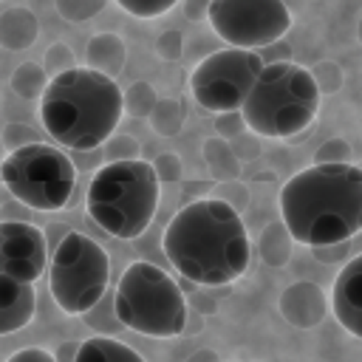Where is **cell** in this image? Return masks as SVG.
Segmentation results:
<instances>
[{"mask_svg": "<svg viewBox=\"0 0 362 362\" xmlns=\"http://www.w3.org/2000/svg\"><path fill=\"white\" fill-rule=\"evenodd\" d=\"M161 252L189 283L229 286L249 269V232L232 204L198 198L170 218Z\"/></svg>", "mask_w": 362, "mask_h": 362, "instance_id": "obj_1", "label": "cell"}, {"mask_svg": "<svg viewBox=\"0 0 362 362\" xmlns=\"http://www.w3.org/2000/svg\"><path fill=\"white\" fill-rule=\"evenodd\" d=\"M280 221L294 243L320 246L362 232V167L351 161H314L280 189Z\"/></svg>", "mask_w": 362, "mask_h": 362, "instance_id": "obj_2", "label": "cell"}, {"mask_svg": "<svg viewBox=\"0 0 362 362\" xmlns=\"http://www.w3.org/2000/svg\"><path fill=\"white\" fill-rule=\"evenodd\" d=\"M124 116L122 88L113 76L74 65L48 79L40 96L45 133L68 150H96Z\"/></svg>", "mask_w": 362, "mask_h": 362, "instance_id": "obj_3", "label": "cell"}, {"mask_svg": "<svg viewBox=\"0 0 362 362\" xmlns=\"http://www.w3.org/2000/svg\"><path fill=\"white\" fill-rule=\"evenodd\" d=\"M320 99L322 93L305 65L294 59L263 62L240 105V116L255 136L286 141L314 124Z\"/></svg>", "mask_w": 362, "mask_h": 362, "instance_id": "obj_4", "label": "cell"}, {"mask_svg": "<svg viewBox=\"0 0 362 362\" xmlns=\"http://www.w3.org/2000/svg\"><path fill=\"white\" fill-rule=\"evenodd\" d=\"M161 184L156 167L144 158H119L102 164L85 195L88 218L119 240H136L156 218Z\"/></svg>", "mask_w": 362, "mask_h": 362, "instance_id": "obj_5", "label": "cell"}, {"mask_svg": "<svg viewBox=\"0 0 362 362\" xmlns=\"http://www.w3.org/2000/svg\"><path fill=\"white\" fill-rule=\"evenodd\" d=\"M116 317L124 328L170 339L187 328V297L178 283L150 260H133L113 291Z\"/></svg>", "mask_w": 362, "mask_h": 362, "instance_id": "obj_6", "label": "cell"}, {"mask_svg": "<svg viewBox=\"0 0 362 362\" xmlns=\"http://www.w3.org/2000/svg\"><path fill=\"white\" fill-rule=\"evenodd\" d=\"M0 178L8 195L34 212H59L76 189V167L68 153L40 139L8 150Z\"/></svg>", "mask_w": 362, "mask_h": 362, "instance_id": "obj_7", "label": "cell"}, {"mask_svg": "<svg viewBox=\"0 0 362 362\" xmlns=\"http://www.w3.org/2000/svg\"><path fill=\"white\" fill-rule=\"evenodd\" d=\"M110 283L107 252L85 232L68 229L48 257V288L65 314L88 311Z\"/></svg>", "mask_w": 362, "mask_h": 362, "instance_id": "obj_8", "label": "cell"}, {"mask_svg": "<svg viewBox=\"0 0 362 362\" xmlns=\"http://www.w3.org/2000/svg\"><path fill=\"white\" fill-rule=\"evenodd\" d=\"M263 68V59L255 48H221L209 57H204L192 74H189V90L192 99L209 110V113H223V110H238Z\"/></svg>", "mask_w": 362, "mask_h": 362, "instance_id": "obj_9", "label": "cell"}, {"mask_svg": "<svg viewBox=\"0 0 362 362\" xmlns=\"http://www.w3.org/2000/svg\"><path fill=\"white\" fill-rule=\"evenodd\" d=\"M206 23L226 45L257 51L286 37L291 11L283 0H209Z\"/></svg>", "mask_w": 362, "mask_h": 362, "instance_id": "obj_10", "label": "cell"}, {"mask_svg": "<svg viewBox=\"0 0 362 362\" xmlns=\"http://www.w3.org/2000/svg\"><path fill=\"white\" fill-rule=\"evenodd\" d=\"M48 240L28 221H0V272L37 283L45 274Z\"/></svg>", "mask_w": 362, "mask_h": 362, "instance_id": "obj_11", "label": "cell"}, {"mask_svg": "<svg viewBox=\"0 0 362 362\" xmlns=\"http://www.w3.org/2000/svg\"><path fill=\"white\" fill-rule=\"evenodd\" d=\"M331 308L337 322L362 339V255L351 257L331 286Z\"/></svg>", "mask_w": 362, "mask_h": 362, "instance_id": "obj_12", "label": "cell"}, {"mask_svg": "<svg viewBox=\"0 0 362 362\" xmlns=\"http://www.w3.org/2000/svg\"><path fill=\"white\" fill-rule=\"evenodd\" d=\"M277 311L288 325L308 331V328H317L322 322V317L328 314V300L317 283L297 280L283 288V294L277 300Z\"/></svg>", "mask_w": 362, "mask_h": 362, "instance_id": "obj_13", "label": "cell"}, {"mask_svg": "<svg viewBox=\"0 0 362 362\" xmlns=\"http://www.w3.org/2000/svg\"><path fill=\"white\" fill-rule=\"evenodd\" d=\"M37 311L34 283L0 272V337L23 331Z\"/></svg>", "mask_w": 362, "mask_h": 362, "instance_id": "obj_14", "label": "cell"}, {"mask_svg": "<svg viewBox=\"0 0 362 362\" xmlns=\"http://www.w3.org/2000/svg\"><path fill=\"white\" fill-rule=\"evenodd\" d=\"M85 59H88V68L93 71H102L107 76H119L124 71V62H127V48L122 42L119 34H110V31H99L88 40L85 45Z\"/></svg>", "mask_w": 362, "mask_h": 362, "instance_id": "obj_15", "label": "cell"}, {"mask_svg": "<svg viewBox=\"0 0 362 362\" xmlns=\"http://www.w3.org/2000/svg\"><path fill=\"white\" fill-rule=\"evenodd\" d=\"M37 37H40V20L34 17L31 8L14 6L0 14V45L3 48L23 51V48H31Z\"/></svg>", "mask_w": 362, "mask_h": 362, "instance_id": "obj_16", "label": "cell"}, {"mask_svg": "<svg viewBox=\"0 0 362 362\" xmlns=\"http://www.w3.org/2000/svg\"><path fill=\"white\" fill-rule=\"evenodd\" d=\"M257 249H260V257H263L266 266L283 269V266H288V260H291L294 238H291V232L286 229L283 221H280V223H266L263 232H260Z\"/></svg>", "mask_w": 362, "mask_h": 362, "instance_id": "obj_17", "label": "cell"}, {"mask_svg": "<svg viewBox=\"0 0 362 362\" xmlns=\"http://www.w3.org/2000/svg\"><path fill=\"white\" fill-rule=\"evenodd\" d=\"M99 359H127V362H141L139 351L124 345L122 339H113V334H96L90 339L79 342L76 362H99Z\"/></svg>", "mask_w": 362, "mask_h": 362, "instance_id": "obj_18", "label": "cell"}, {"mask_svg": "<svg viewBox=\"0 0 362 362\" xmlns=\"http://www.w3.org/2000/svg\"><path fill=\"white\" fill-rule=\"evenodd\" d=\"M204 161L215 181H232L240 175V158L229 147V139L223 136H209L204 141Z\"/></svg>", "mask_w": 362, "mask_h": 362, "instance_id": "obj_19", "label": "cell"}, {"mask_svg": "<svg viewBox=\"0 0 362 362\" xmlns=\"http://www.w3.org/2000/svg\"><path fill=\"white\" fill-rule=\"evenodd\" d=\"M150 119V127L158 133V136H175L181 127H184V119H187V105L181 99H158L153 105V110L147 113Z\"/></svg>", "mask_w": 362, "mask_h": 362, "instance_id": "obj_20", "label": "cell"}, {"mask_svg": "<svg viewBox=\"0 0 362 362\" xmlns=\"http://www.w3.org/2000/svg\"><path fill=\"white\" fill-rule=\"evenodd\" d=\"M48 85V71L40 62H23L11 71V90L23 99H40Z\"/></svg>", "mask_w": 362, "mask_h": 362, "instance_id": "obj_21", "label": "cell"}, {"mask_svg": "<svg viewBox=\"0 0 362 362\" xmlns=\"http://www.w3.org/2000/svg\"><path fill=\"white\" fill-rule=\"evenodd\" d=\"M82 320L90 331L96 334H116L122 331V320L116 317V305H113V291H105L88 311H82Z\"/></svg>", "mask_w": 362, "mask_h": 362, "instance_id": "obj_22", "label": "cell"}, {"mask_svg": "<svg viewBox=\"0 0 362 362\" xmlns=\"http://www.w3.org/2000/svg\"><path fill=\"white\" fill-rule=\"evenodd\" d=\"M156 102H158V93L144 79H139L127 90H122V105H124V113H130V116H147Z\"/></svg>", "mask_w": 362, "mask_h": 362, "instance_id": "obj_23", "label": "cell"}, {"mask_svg": "<svg viewBox=\"0 0 362 362\" xmlns=\"http://www.w3.org/2000/svg\"><path fill=\"white\" fill-rule=\"evenodd\" d=\"M105 3L107 0H54L59 17L68 23H88L105 8Z\"/></svg>", "mask_w": 362, "mask_h": 362, "instance_id": "obj_24", "label": "cell"}, {"mask_svg": "<svg viewBox=\"0 0 362 362\" xmlns=\"http://www.w3.org/2000/svg\"><path fill=\"white\" fill-rule=\"evenodd\" d=\"M181 0H116L119 8H124L127 14L139 17V20H153L167 14L170 8H175Z\"/></svg>", "mask_w": 362, "mask_h": 362, "instance_id": "obj_25", "label": "cell"}, {"mask_svg": "<svg viewBox=\"0 0 362 362\" xmlns=\"http://www.w3.org/2000/svg\"><path fill=\"white\" fill-rule=\"evenodd\" d=\"M311 71V76H314V82H317V88H320V93H337L339 88H342V68L334 62V59H320L314 68H308Z\"/></svg>", "mask_w": 362, "mask_h": 362, "instance_id": "obj_26", "label": "cell"}, {"mask_svg": "<svg viewBox=\"0 0 362 362\" xmlns=\"http://www.w3.org/2000/svg\"><path fill=\"white\" fill-rule=\"evenodd\" d=\"M156 54H158L161 59H167V62L181 59V54H184V34H181L178 28L161 31V34L156 37Z\"/></svg>", "mask_w": 362, "mask_h": 362, "instance_id": "obj_27", "label": "cell"}, {"mask_svg": "<svg viewBox=\"0 0 362 362\" xmlns=\"http://www.w3.org/2000/svg\"><path fill=\"white\" fill-rule=\"evenodd\" d=\"M351 158H354L351 141L342 139V136H334V139L322 141L314 153V161H351Z\"/></svg>", "mask_w": 362, "mask_h": 362, "instance_id": "obj_28", "label": "cell"}, {"mask_svg": "<svg viewBox=\"0 0 362 362\" xmlns=\"http://www.w3.org/2000/svg\"><path fill=\"white\" fill-rule=\"evenodd\" d=\"M102 147H105V156L110 158V161H119V158H136L139 156V141L133 139V136H107L105 141H102Z\"/></svg>", "mask_w": 362, "mask_h": 362, "instance_id": "obj_29", "label": "cell"}, {"mask_svg": "<svg viewBox=\"0 0 362 362\" xmlns=\"http://www.w3.org/2000/svg\"><path fill=\"white\" fill-rule=\"evenodd\" d=\"M153 167H156V175H158L161 187H178V181H181V158L175 153H161Z\"/></svg>", "mask_w": 362, "mask_h": 362, "instance_id": "obj_30", "label": "cell"}, {"mask_svg": "<svg viewBox=\"0 0 362 362\" xmlns=\"http://www.w3.org/2000/svg\"><path fill=\"white\" fill-rule=\"evenodd\" d=\"M45 71H51V74H59V71H68V68H74L76 65V59H74V51L65 45V42H54L48 51H45Z\"/></svg>", "mask_w": 362, "mask_h": 362, "instance_id": "obj_31", "label": "cell"}, {"mask_svg": "<svg viewBox=\"0 0 362 362\" xmlns=\"http://www.w3.org/2000/svg\"><path fill=\"white\" fill-rule=\"evenodd\" d=\"M246 130V122L240 116V107L238 110H223V113H215V133L223 136V139H235V136H243Z\"/></svg>", "mask_w": 362, "mask_h": 362, "instance_id": "obj_32", "label": "cell"}, {"mask_svg": "<svg viewBox=\"0 0 362 362\" xmlns=\"http://www.w3.org/2000/svg\"><path fill=\"white\" fill-rule=\"evenodd\" d=\"M215 198H223L226 204H232L238 212L249 204V192H246V187L238 181V178H232V181H218V195Z\"/></svg>", "mask_w": 362, "mask_h": 362, "instance_id": "obj_33", "label": "cell"}, {"mask_svg": "<svg viewBox=\"0 0 362 362\" xmlns=\"http://www.w3.org/2000/svg\"><path fill=\"white\" fill-rule=\"evenodd\" d=\"M3 141L8 144V150H14V147H20V144H25V141H37V133H34L28 124L11 122V124L3 127Z\"/></svg>", "mask_w": 362, "mask_h": 362, "instance_id": "obj_34", "label": "cell"}, {"mask_svg": "<svg viewBox=\"0 0 362 362\" xmlns=\"http://www.w3.org/2000/svg\"><path fill=\"white\" fill-rule=\"evenodd\" d=\"M348 243H351V240H339V243H320V246H311V255H314L320 263H339V260L348 255Z\"/></svg>", "mask_w": 362, "mask_h": 362, "instance_id": "obj_35", "label": "cell"}, {"mask_svg": "<svg viewBox=\"0 0 362 362\" xmlns=\"http://www.w3.org/2000/svg\"><path fill=\"white\" fill-rule=\"evenodd\" d=\"M8 362H57V359H54V351H45V348H20L8 356Z\"/></svg>", "mask_w": 362, "mask_h": 362, "instance_id": "obj_36", "label": "cell"}, {"mask_svg": "<svg viewBox=\"0 0 362 362\" xmlns=\"http://www.w3.org/2000/svg\"><path fill=\"white\" fill-rule=\"evenodd\" d=\"M181 8H184V14H187V20L204 23L206 8H209V0H181Z\"/></svg>", "mask_w": 362, "mask_h": 362, "instance_id": "obj_37", "label": "cell"}, {"mask_svg": "<svg viewBox=\"0 0 362 362\" xmlns=\"http://www.w3.org/2000/svg\"><path fill=\"white\" fill-rule=\"evenodd\" d=\"M76 351H79V342H62L54 351V359L57 362H76Z\"/></svg>", "mask_w": 362, "mask_h": 362, "instance_id": "obj_38", "label": "cell"}, {"mask_svg": "<svg viewBox=\"0 0 362 362\" xmlns=\"http://www.w3.org/2000/svg\"><path fill=\"white\" fill-rule=\"evenodd\" d=\"M192 359H218V354L215 351H198V354H192Z\"/></svg>", "mask_w": 362, "mask_h": 362, "instance_id": "obj_39", "label": "cell"}, {"mask_svg": "<svg viewBox=\"0 0 362 362\" xmlns=\"http://www.w3.org/2000/svg\"><path fill=\"white\" fill-rule=\"evenodd\" d=\"M356 37H359V45H362V17H359V25H356Z\"/></svg>", "mask_w": 362, "mask_h": 362, "instance_id": "obj_40", "label": "cell"}]
</instances>
